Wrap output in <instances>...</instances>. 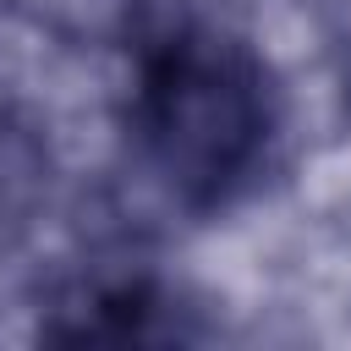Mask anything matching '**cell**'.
Masks as SVG:
<instances>
[{
    "label": "cell",
    "mask_w": 351,
    "mask_h": 351,
    "mask_svg": "<svg viewBox=\"0 0 351 351\" xmlns=\"http://www.w3.org/2000/svg\"><path fill=\"white\" fill-rule=\"evenodd\" d=\"M126 132L154 186L208 219L269 170L280 143L274 71L241 33L176 22L137 49Z\"/></svg>",
    "instance_id": "cell-1"
},
{
    "label": "cell",
    "mask_w": 351,
    "mask_h": 351,
    "mask_svg": "<svg viewBox=\"0 0 351 351\" xmlns=\"http://www.w3.org/2000/svg\"><path fill=\"white\" fill-rule=\"evenodd\" d=\"M55 340H88V346H148V340H186L192 329L176 324V302L154 280H121L88 296L82 324L49 329Z\"/></svg>",
    "instance_id": "cell-2"
},
{
    "label": "cell",
    "mask_w": 351,
    "mask_h": 351,
    "mask_svg": "<svg viewBox=\"0 0 351 351\" xmlns=\"http://www.w3.org/2000/svg\"><path fill=\"white\" fill-rule=\"evenodd\" d=\"M340 22H335V38H340V55H346V77H351V0H335Z\"/></svg>",
    "instance_id": "cell-3"
}]
</instances>
